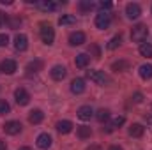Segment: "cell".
<instances>
[{
    "mask_svg": "<svg viewBox=\"0 0 152 150\" xmlns=\"http://www.w3.org/2000/svg\"><path fill=\"white\" fill-rule=\"evenodd\" d=\"M113 67L115 71H122V69H127V62H124V60H120V62H113Z\"/></svg>",
    "mask_w": 152,
    "mask_h": 150,
    "instance_id": "obj_30",
    "label": "cell"
},
{
    "mask_svg": "<svg viewBox=\"0 0 152 150\" xmlns=\"http://www.w3.org/2000/svg\"><path fill=\"white\" fill-rule=\"evenodd\" d=\"M7 42H9L7 34H0V48H2V46H7Z\"/></svg>",
    "mask_w": 152,
    "mask_h": 150,
    "instance_id": "obj_33",
    "label": "cell"
},
{
    "mask_svg": "<svg viewBox=\"0 0 152 150\" xmlns=\"http://www.w3.org/2000/svg\"><path fill=\"white\" fill-rule=\"evenodd\" d=\"M78 118H81V120H90L92 117H94V111H92V108L90 106H81V108H78Z\"/></svg>",
    "mask_w": 152,
    "mask_h": 150,
    "instance_id": "obj_14",
    "label": "cell"
},
{
    "mask_svg": "<svg viewBox=\"0 0 152 150\" xmlns=\"http://www.w3.org/2000/svg\"><path fill=\"white\" fill-rule=\"evenodd\" d=\"M87 150H101V147H99V145H90Z\"/></svg>",
    "mask_w": 152,
    "mask_h": 150,
    "instance_id": "obj_37",
    "label": "cell"
},
{
    "mask_svg": "<svg viewBox=\"0 0 152 150\" xmlns=\"http://www.w3.org/2000/svg\"><path fill=\"white\" fill-rule=\"evenodd\" d=\"M14 48H16L18 51H25V50L28 48V39H27V36L18 34V36L14 37Z\"/></svg>",
    "mask_w": 152,
    "mask_h": 150,
    "instance_id": "obj_12",
    "label": "cell"
},
{
    "mask_svg": "<svg viewBox=\"0 0 152 150\" xmlns=\"http://www.w3.org/2000/svg\"><path fill=\"white\" fill-rule=\"evenodd\" d=\"M140 14H142V7L138 5V4H127L126 5V16L129 18V20H136V18H140Z\"/></svg>",
    "mask_w": 152,
    "mask_h": 150,
    "instance_id": "obj_6",
    "label": "cell"
},
{
    "mask_svg": "<svg viewBox=\"0 0 152 150\" xmlns=\"http://www.w3.org/2000/svg\"><path fill=\"white\" fill-rule=\"evenodd\" d=\"M94 7H96V4L90 2V0H81V2H80V9H81V11H92Z\"/></svg>",
    "mask_w": 152,
    "mask_h": 150,
    "instance_id": "obj_27",
    "label": "cell"
},
{
    "mask_svg": "<svg viewBox=\"0 0 152 150\" xmlns=\"http://www.w3.org/2000/svg\"><path fill=\"white\" fill-rule=\"evenodd\" d=\"M143 125L142 124H133L131 127H129V134L133 136V138H140V136H143Z\"/></svg>",
    "mask_w": 152,
    "mask_h": 150,
    "instance_id": "obj_19",
    "label": "cell"
},
{
    "mask_svg": "<svg viewBox=\"0 0 152 150\" xmlns=\"http://www.w3.org/2000/svg\"><path fill=\"white\" fill-rule=\"evenodd\" d=\"M14 99L20 106H27L30 103V94L25 90V88H16L14 90Z\"/></svg>",
    "mask_w": 152,
    "mask_h": 150,
    "instance_id": "obj_5",
    "label": "cell"
},
{
    "mask_svg": "<svg viewBox=\"0 0 152 150\" xmlns=\"http://www.w3.org/2000/svg\"><path fill=\"white\" fill-rule=\"evenodd\" d=\"M124 120H126V118H124L122 115H118V117H115L113 120H112V124L108 125V131H113V129H117V127H120V125L124 124Z\"/></svg>",
    "mask_w": 152,
    "mask_h": 150,
    "instance_id": "obj_25",
    "label": "cell"
},
{
    "mask_svg": "<svg viewBox=\"0 0 152 150\" xmlns=\"http://www.w3.org/2000/svg\"><path fill=\"white\" fill-rule=\"evenodd\" d=\"M88 51H92V55H94V58H99V57H101V51H99V48H97L96 44H92Z\"/></svg>",
    "mask_w": 152,
    "mask_h": 150,
    "instance_id": "obj_32",
    "label": "cell"
},
{
    "mask_svg": "<svg viewBox=\"0 0 152 150\" xmlns=\"http://www.w3.org/2000/svg\"><path fill=\"white\" fill-rule=\"evenodd\" d=\"M20 150H32V149H30V147H21Z\"/></svg>",
    "mask_w": 152,
    "mask_h": 150,
    "instance_id": "obj_39",
    "label": "cell"
},
{
    "mask_svg": "<svg viewBox=\"0 0 152 150\" xmlns=\"http://www.w3.org/2000/svg\"><path fill=\"white\" fill-rule=\"evenodd\" d=\"M11 111V106L5 99H0V115H5V113Z\"/></svg>",
    "mask_w": 152,
    "mask_h": 150,
    "instance_id": "obj_29",
    "label": "cell"
},
{
    "mask_svg": "<svg viewBox=\"0 0 152 150\" xmlns=\"http://www.w3.org/2000/svg\"><path fill=\"white\" fill-rule=\"evenodd\" d=\"M90 134H92V129H90V127H87V125L78 127V138L87 140V138H90Z\"/></svg>",
    "mask_w": 152,
    "mask_h": 150,
    "instance_id": "obj_22",
    "label": "cell"
},
{
    "mask_svg": "<svg viewBox=\"0 0 152 150\" xmlns=\"http://www.w3.org/2000/svg\"><path fill=\"white\" fill-rule=\"evenodd\" d=\"M96 117H97V120H99V122H106V120L110 118V111L103 108V110H99V111H97V115H96Z\"/></svg>",
    "mask_w": 152,
    "mask_h": 150,
    "instance_id": "obj_28",
    "label": "cell"
},
{
    "mask_svg": "<svg viewBox=\"0 0 152 150\" xmlns=\"http://www.w3.org/2000/svg\"><path fill=\"white\" fill-rule=\"evenodd\" d=\"M50 74H51V78L55 79V81H62L64 78H66V74H67V71H66V67L64 66H53L51 67V71H50Z\"/></svg>",
    "mask_w": 152,
    "mask_h": 150,
    "instance_id": "obj_8",
    "label": "cell"
},
{
    "mask_svg": "<svg viewBox=\"0 0 152 150\" xmlns=\"http://www.w3.org/2000/svg\"><path fill=\"white\" fill-rule=\"evenodd\" d=\"M149 37V28H147V25H136V27H133V30H131V39L134 41V42H142L143 44V41Z\"/></svg>",
    "mask_w": 152,
    "mask_h": 150,
    "instance_id": "obj_1",
    "label": "cell"
},
{
    "mask_svg": "<svg viewBox=\"0 0 152 150\" xmlns=\"http://www.w3.org/2000/svg\"><path fill=\"white\" fill-rule=\"evenodd\" d=\"M4 23H5V14H4V12L0 11V27H2Z\"/></svg>",
    "mask_w": 152,
    "mask_h": 150,
    "instance_id": "obj_35",
    "label": "cell"
},
{
    "mask_svg": "<svg viewBox=\"0 0 152 150\" xmlns=\"http://www.w3.org/2000/svg\"><path fill=\"white\" fill-rule=\"evenodd\" d=\"M108 150H122V149H120L118 145H113V147H110V149H108Z\"/></svg>",
    "mask_w": 152,
    "mask_h": 150,
    "instance_id": "obj_38",
    "label": "cell"
},
{
    "mask_svg": "<svg viewBox=\"0 0 152 150\" xmlns=\"http://www.w3.org/2000/svg\"><path fill=\"white\" fill-rule=\"evenodd\" d=\"M0 69H2V73H5V74H14L16 69H18V64H16L14 60H11V58H5V60L2 62Z\"/></svg>",
    "mask_w": 152,
    "mask_h": 150,
    "instance_id": "obj_9",
    "label": "cell"
},
{
    "mask_svg": "<svg viewBox=\"0 0 152 150\" xmlns=\"http://www.w3.org/2000/svg\"><path fill=\"white\" fill-rule=\"evenodd\" d=\"M37 147L42 150H48L51 147V136L48 133H41L37 136Z\"/></svg>",
    "mask_w": 152,
    "mask_h": 150,
    "instance_id": "obj_11",
    "label": "cell"
},
{
    "mask_svg": "<svg viewBox=\"0 0 152 150\" xmlns=\"http://www.w3.org/2000/svg\"><path fill=\"white\" fill-rule=\"evenodd\" d=\"M87 78H88L90 81L97 83V85H106V83H110V78L104 74L103 71H97V69H90V71H87Z\"/></svg>",
    "mask_w": 152,
    "mask_h": 150,
    "instance_id": "obj_2",
    "label": "cell"
},
{
    "mask_svg": "<svg viewBox=\"0 0 152 150\" xmlns=\"http://www.w3.org/2000/svg\"><path fill=\"white\" fill-rule=\"evenodd\" d=\"M88 62H90V57L87 55V53H80V55H76V67H80V69H83V67H87L88 66Z\"/></svg>",
    "mask_w": 152,
    "mask_h": 150,
    "instance_id": "obj_16",
    "label": "cell"
},
{
    "mask_svg": "<svg viewBox=\"0 0 152 150\" xmlns=\"http://www.w3.org/2000/svg\"><path fill=\"white\" fill-rule=\"evenodd\" d=\"M140 55L151 58L152 57V44L151 42H143V44H140Z\"/></svg>",
    "mask_w": 152,
    "mask_h": 150,
    "instance_id": "obj_21",
    "label": "cell"
},
{
    "mask_svg": "<svg viewBox=\"0 0 152 150\" xmlns=\"http://www.w3.org/2000/svg\"><path fill=\"white\" fill-rule=\"evenodd\" d=\"M58 23L60 25H73V23H76V18L73 14H62L58 18Z\"/></svg>",
    "mask_w": 152,
    "mask_h": 150,
    "instance_id": "obj_23",
    "label": "cell"
},
{
    "mask_svg": "<svg viewBox=\"0 0 152 150\" xmlns=\"http://www.w3.org/2000/svg\"><path fill=\"white\" fill-rule=\"evenodd\" d=\"M39 34H41V39H42L44 44H53V41H55V32H53V28H51L50 25L41 23V30H39Z\"/></svg>",
    "mask_w": 152,
    "mask_h": 150,
    "instance_id": "obj_3",
    "label": "cell"
},
{
    "mask_svg": "<svg viewBox=\"0 0 152 150\" xmlns=\"http://www.w3.org/2000/svg\"><path fill=\"white\" fill-rule=\"evenodd\" d=\"M42 118H44V113L41 111V110H32L30 115H28V122L34 124V125H36V124H41Z\"/></svg>",
    "mask_w": 152,
    "mask_h": 150,
    "instance_id": "obj_17",
    "label": "cell"
},
{
    "mask_svg": "<svg viewBox=\"0 0 152 150\" xmlns=\"http://www.w3.org/2000/svg\"><path fill=\"white\" fill-rule=\"evenodd\" d=\"M110 23H112V14H110V12L101 11V12L96 16V27H97L99 30L108 28V27H110Z\"/></svg>",
    "mask_w": 152,
    "mask_h": 150,
    "instance_id": "obj_4",
    "label": "cell"
},
{
    "mask_svg": "<svg viewBox=\"0 0 152 150\" xmlns=\"http://www.w3.org/2000/svg\"><path fill=\"white\" fill-rule=\"evenodd\" d=\"M41 67H42V62L41 60H32V62H28V66H27V74H36L41 71Z\"/></svg>",
    "mask_w": 152,
    "mask_h": 150,
    "instance_id": "obj_18",
    "label": "cell"
},
{
    "mask_svg": "<svg viewBox=\"0 0 152 150\" xmlns=\"http://www.w3.org/2000/svg\"><path fill=\"white\" fill-rule=\"evenodd\" d=\"M0 150H7V143L4 140H0Z\"/></svg>",
    "mask_w": 152,
    "mask_h": 150,
    "instance_id": "obj_36",
    "label": "cell"
},
{
    "mask_svg": "<svg viewBox=\"0 0 152 150\" xmlns=\"http://www.w3.org/2000/svg\"><path fill=\"white\" fill-rule=\"evenodd\" d=\"M4 131H5L7 134L14 136V134H18V133L21 131V124H20L18 120H9V122L4 124Z\"/></svg>",
    "mask_w": 152,
    "mask_h": 150,
    "instance_id": "obj_7",
    "label": "cell"
},
{
    "mask_svg": "<svg viewBox=\"0 0 152 150\" xmlns=\"http://www.w3.org/2000/svg\"><path fill=\"white\" fill-rule=\"evenodd\" d=\"M96 5H97L101 11H104V9L108 11V9H112V5H113V4H112V2H99V4H96Z\"/></svg>",
    "mask_w": 152,
    "mask_h": 150,
    "instance_id": "obj_31",
    "label": "cell"
},
{
    "mask_svg": "<svg viewBox=\"0 0 152 150\" xmlns=\"http://www.w3.org/2000/svg\"><path fill=\"white\" fill-rule=\"evenodd\" d=\"M71 92L76 94V95H80V94L85 92V79L83 78H75L71 81Z\"/></svg>",
    "mask_w": 152,
    "mask_h": 150,
    "instance_id": "obj_10",
    "label": "cell"
},
{
    "mask_svg": "<svg viewBox=\"0 0 152 150\" xmlns=\"http://www.w3.org/2000/svg\"><path fill=\"white\" fill-rule=\"evenodd\" d=\"M85 42V34L83 32H73L71 36H69V44L71 46H80V44H83Z\"/></svg>",
    "mask_w": 152,
    "mask_h": 150,
    "instance_id": "obj_15",
    "label": "cell"
},
{
    "mask_svg": "<svg viewBox=\"0 0 152 150\" xmlns=\"http://www.w3.org/2000/svg\"><path fill=\"white\" fill-rule=\"evenodd\" d=\"M140 76H142L143 79H151L152 78V66L151 64H143V66H140Z\"/></svg>",
    "mask_w": 152,
    "mask_h": 150,
    "instance_id": "obj_20",
    "label": "cell"
},
{
    "mask_svg": "<svg viewBox=\"0 0 152 150\" xmlns=\"http://www.w3.org/2000/svg\"><path fill=\"white\" fill-rule=\"evenodd\" d=\"M133 101H134V103H142V101H143V95H142L140 92H134V94H133Z\"/></svg>",
    "mask_w": 152,
    "mask_h": 150,
    "instance_id": "obj_34",
    "label": "cell"
},
{
    "mask_svg": "<svg viewBox=\"0 0 152 150\" xmlns=\"http://www.w3.org/2000/svg\"><path fill=\"white\" fill-rule=\"evenodd\" d=\"M120 42H122V36H115V37H112V41L108 42V50H117V48L120 46Z\"/></svg>",
    "mask_w": 152,
    "mask_h": 150,
    "instance_id": "obj_26",
    "label": "cell"
},
{
    "mask_svg": "<svg viewBox=\"0 0 152 150\" xmlns=\"http://www.w3.org/2000/svg\"><path fill=\"white\" fill-rule=\"evenodd\" d=\"M57 131L60 134H69L73 131V122L71 120H60V122H57Z\"/></svg>",
    "mask_w": 152,
    "mask_h": 150,
    "instance_id": "obj_13",
    "label": "cell"
},
{
    "mask_svg": "<svg viewBox=\"0 0 152 150\" xmlns=\"http://www.w3.org/2000/svg\"><path fill=\"white\" fill-rule=\"evenodd\" d=\"M39 7H41L42 11H55V9L58 7V4H57V2H51V0H48V2H39Z\"/></svg>",
    "mask_w": 152,
    "mask_h": 150,
    "instance_id": "obj_24",
    "label": "cell"
}]
</instances>
